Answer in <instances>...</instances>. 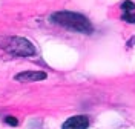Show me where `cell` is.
<instances>
[{"mask_svg": "<svg viewBox=\"0 0 135 129\" xmlns=\"http://www.w3.org/2000/svg\"><path fill=\"white\" fill-rule=\"evenodd\" d=\"M0 48L16 57H31L35 54V46L23 37H2Z\"/></svg>", "mask_w": 135, "mask_h": 129, "instance_id": "2", "label": "cell"}, {"mask_svg": "<svg viewBox=\"0 0 135 129\" xmlns=\"http://www.w3.org/2000/svg\"><path fill=\"white\" fill-rule=\"evenodd\" d=\"M48 77L46 72L43 71H23L20 74H17L14 80L16 82H20V83H32V82H40V80H45Z\"/></svg>", "mask_w": 135, "mask_h": 129, "instance_id": "3", "label": "cell"}, {"mask_svg": "<svg viewBox=\"0 0 135 129\" xmlns=\"http://www.w3.org/2000/svg\"><path fill=\"white\" fill-rule=\"evenodd\" d=\"M5 123L9 125V126H17L18 125V120H17L16 117H12V115H8V117H5Z\"/></svg>", "mask_w": 135, "mask_h": 129, "instance_id": "7", "label": "cell"}, {"mask_svg": "<svg viewBox=\"0 0 135 129\" xmlns=\"http://www.w3.org/2000/svg\"><path fill=\"white\" fill-rule=\"evenodd\" d=\"M89 128V118L86 115H74L68 118L61 129H88Z\"/></svg>", "mask_w": 135, "mask_h": 129, "instance_id": "4", "label": "cell"}, {"mask_svg": "<svg viewBox=\"0 0 135 129\" xmlns=\"http://www.w3.org/2000/svg\"><path fill=\"white\" fill-rule=\"evenodd\" d=\"M120 8H121L123 12H135V3L134 2H131V0H126V2L121 3Z\"/></svg>", "mask_w": 135, "mask_h": 129, "instance_id": "5", "label": "cell"}, {"mask_svg": "<svg viewBox=\"0 0 135 129\" xmlns=\"http://www.w3.org/2000/svg\"><path fill=\"white\" fill-rule=\"evenodd\" d=\"M121 20H124L126 23H135V12H123Z\"/></svg>", "mask_w": 135, "mask_h": 129, "instance_id": "6", "label": "cell"}, {"mask_svg": "<svg viewBox=\"0 0 135 129\" xmlns=\"http://www.w3.org/2000/svg\"><path fill=\"white\" fill-rule=\"evenodd\" d=\"M49 20L55 25L63 26L65 29L74 31V32H81V34H91L94 31L92 23L78 12H71V11H59L54 12L49 17Z\"/></svg>", "mask_w": 135, "mask_h": 129, "instance_id": "1", "label": "cell"}]
</instances>
